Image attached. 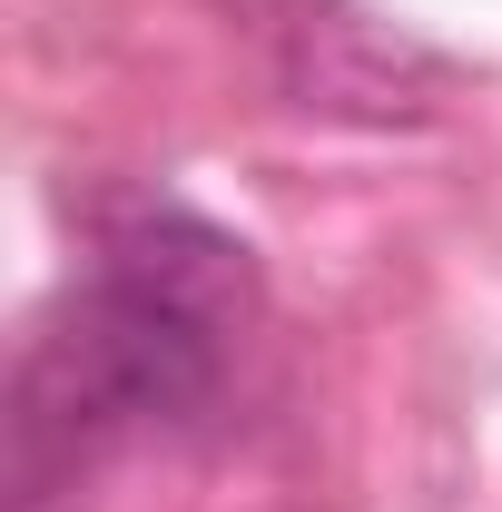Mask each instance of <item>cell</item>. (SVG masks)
Returning <instances> with one entry per match:
<instances>
[{
  "label": "cell",
  "instance_id": "6da1fadb",
  "mask_svg": "<svg viewBox=\"0 0 502 512\" xmlns=\"http://www.w3.org/2000/svg\"><path fill=\"white\" fill-rule=\"evenodd\" d=\"M247 266L197 217H138L10 375V512H40L128 424H178L227 365Z\"/></svg>",
  "mask_w": 502,
  "mask_h": 512
}]
</instances>
